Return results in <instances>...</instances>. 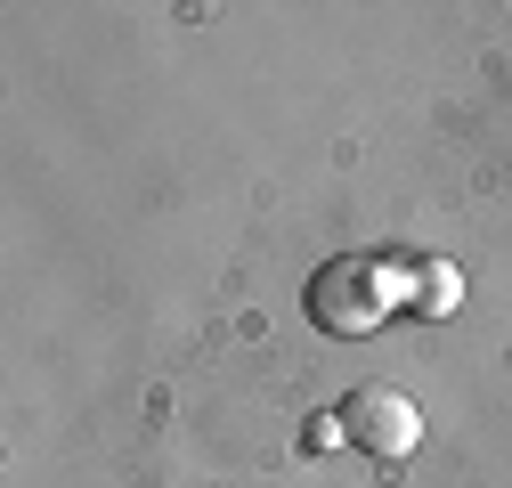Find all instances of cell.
Returning <instances> with one entry per match:
<instances>
[{
    "mask_svg": "<svg viewBox=\"0 0 512 488\" xmlns=\"http://www.w3.org/2000/svg\"><path fill=\"white\" fill-rule=\"evenodd\" d=\"M391 269H382L374 253H342V261H326L309 277V318L326 326L334 342H358V334H374L382 326V310H391Z\"/></svg>",
    "mask_w": 512,
    "mask_h": 488,
    "instance_id": "obj_1",
    "label": "cell"
},
{
    "mask_svg": "<svg viewBox=\"0 0 512 488\" xmlns=\"http://www.w3.org/2000/svg\"><path fill=\"white\" fill-rule=\"evenodd\" d=\"M342 432H350L366 456L399 464V456H415V440H423V415H415V399H407V391L366 383V391H350V399H342Z\"/></svg>",
    "mask_w": 512,
    "mask_h": 488,
    "instance_id": "obj_2",
    "label": "cell"
},
{
    "mask_svg": "<svg viewBox=\"0 0 512 488\" xmlns=\"http://www.w3.org/2000/svg\"><path fill=\"white\" fill-rule=\"evenodd\" d=\"M423 277H431V285H423V310H456V269L439 261V269H423Z\"/></svg>",
    "mask_w": 512,
    "mask_h": 488,
    "instance_id": "obj_3",
    "label": "cell"
}]
</instances>
